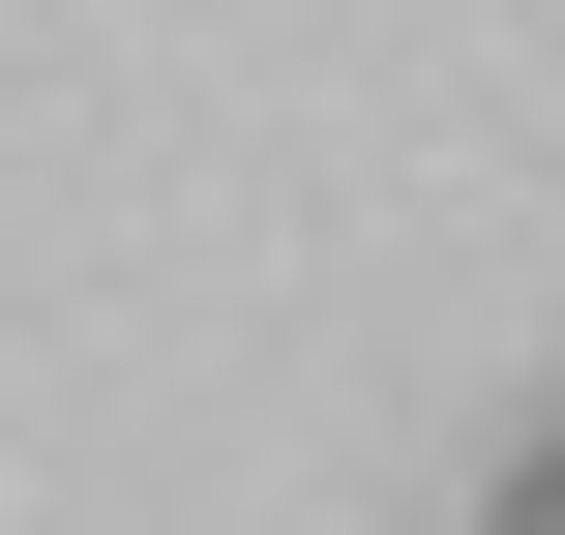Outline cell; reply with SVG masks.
Returning <instances> with one entry per match:
<instances>
[{"label": "cell", "instance_id": "1", "mask_svg": "<svg viewBox=\"0 0 565 535\" xmlns=\"http://www.w3.org/2000/svg\"><path fill=\"white\" fill-rule=\"evenodd\" d=\"M477 535H565V447H507V506H477Z\"/></svg>", "mask_w": 565, "mask_h": 535}]
</instances>
